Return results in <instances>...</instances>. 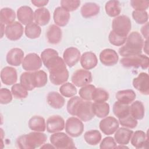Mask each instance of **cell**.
I'll list each match as a JSON object with an SVG mask.
<instances>
[{"instance_id": "cell-1", "label": "cell", "mask_w": 149, "mask_h": 149, "mask_svg": "<svg viewBox=\"0 0 149 149\" xmlns=\"http://www.w3.org/2000/svg\"><path fill=\"white\" fill-rule=\"evenodd\" d=\"M41 58L44 66L48 69L49 79L54 85L65 83L69 78V72L63 59L58 52L52 48H47L41 54Z\"/></svg>"}, {"instance_id": "cell-2", "label": "cell", "mask_w": 149, "mask_h": 149, "mask_svg": "<svg viewBox=\"0 0 149 149\" xmlns=\"http://www.w3.org/2000/svg\"><path fill=\"white\" fill-rule=\"evenodd\" d=\"M126 44L119 49V54L123 56H132L141 54L144 40L137 31L132 32L127 37Z\"/></svg>"}, {"instance_id": "cell-3", "label": "cell", "mask_w": 149, "mask_h": 149, "mask_svg": "<svg viewBox=\"0 0 149 149\" xmlns=\"http://www.w3.org/2000/svg\"><path fill=\"white\" fill-rule=\"evenodd\" d=\"M47 139L45 134L40 132H31L20 136L16 141L17 147L22 149H34L42 146Z\"/></svg>"}, {"instance_id": "cell-4", "label": "cell", "mask_w": 149, "mask_h": 149, "mask_svg": "<svg viewBox=\"0 0 149 149\" xmlns=\"http://www.w3.org/2000/svg\"><path fill=\"white\" fill-rule=\"evenodd\" d=\"M112 31L116 34L126 37L130 32L132 27L130 19L125 15H121L113 19L112 23Z\"/></svg>"}, {"instance_id": "cell-5", "label": "cell", "mask_w": 149, "mask_h": 149, "mask_svg": "<svg viewBox=\"0 0 149 149\" xmlns=\"http://www.w3.org/2000/svg\"><path fill=\"white\" fill-rule=\"evenodd\" d=\"M120 63L125 68H141L146 69L149 65V58L147 55L140 54L124 57L120 59Z\"/></svg>"}, {"instance_id": "cell-6", "label": "cell", "mask_w": 149, "mask_h": 149, "mask_svg": "<svg viewBox=\"0 0 149 149\" xmlns=\"http://www.w3.org/2000/svg\"><path fill=\"white\" fill-rule=\"evenodd\" d=\"M50 141L55 148L59 149L75 148L74 143L72 138L65 133H55L50 136Z\"/></svg>"}, {"instance_id": "cell-7", "label": "cell", "mask_w": 149, "mask_h": 149, "mask_svg": "<svg viewBox=\"0 0 149 149\" xmlns=\"http://www.w3.org/2000/svg\"><path fill=\"white\" fill-rule=\"evenodd\" d=\"M84 125L80 119L75 117L68 118L65 124L66 133L71 137H77L80 136L83 132Z\"/></svg>"}, {"instance_id": "cell-8", "label": "cell", "mask_w": 149, "mask_h": 149, "mask_svg": "<svg viewBox=\"0 0 149 149\" xmlns=\"http://www.w3.org/2000/svg\"><path fill=\"white\" fill-rule=\"evenodd\" d=\"M93 103L90 101H84L83 100L79 104L75 113L81 120L87 122L94 118L95 115L92 109Z\"/></svg>"}, {"instance_id": "cell-9", "label": "cell", "mask_w": 149, "mask_h": 149, "mask_svg": "<svg viewBox=\"0 0 149 149\" xmlns=\"http://www.w3.org/2000/svg\"><path fill=\"white\" fill-rule=\"evenodd\" d=\"M42 66V60L36 53H30L24 58L22 62V68L28 72H34Z\"/></svg>"}, {"instance_id": "cell-10", "label": "cell", "mask_w": 149, "mask_h": 149, "mask_svg": "<svg viewBox=\"0 0 149 149\" xmlns=\"http://www.w3.org/2000/svg\"><path fill=\"white\" fill-rule=\"evenodd\" d=\"M71 80L76 86L83 87L89 84L92 81V74L89 70L78 69L73 73Z\"/></svg>"}, {"instance_id": "cell-11", "label": "cell", "mask_w": 149, "mask_h": 149, "mask_svg": "<svg viewBox=\"0 0 149 149\" xmlns=\"http://www.w3.org/2000/svg\"><path fill=\"white\" fill-rule=\"evenodd\" d=\"M23 27L18 22H14L8 24L5 27V36L8 39L11 41L19 40L23 34Z\"/></svg>"}, {"instance_id": "cell-12", "label": "cell", "mask_w": 149, "mask_h": 149, "mask_svg": "<svg viewBox=\"0 0 149 149\" xmlns=\"http://www.w3.org/2000/svg\"><path fill=\"white\" fill-rule=\"evenodd\" d=\"M100 129L106 135H111L114 133L119 128L118 120L113 116H107L100 122Z\"/></svg>"}, {"instance_id": "cell-13", "label": "cell", "mask_w": 149, "mask_h": 149, "mask_svg": "<svg viewBox=\"0 0 149 149\" xmlns=\"http://www.w3.org/2000/svg\"><path fill=\"white\" fill-rule=\"evenodd\" d=\"M133 87L144 95L149 94V76L147 73L141 72L133 80Z\"/></svg>"}, {"instance_id": "cell-14", "label": "cell", "mask_w": 149, "mask_h": 149, "mask_svg": "<svg viewBox=\"0 0 149 149\" xmlns=\"http://www.w3.org/2000/svg\"><path fill=\"white\" fill-rule=\"evenodd\" d=\"M47 130L49 133H56L62 130L65 127V120L59 115H53L47 120Z\"/></svg>"}, {"instance_id": "cell-15", "label": "cell", "mask_w": 149, "mask_h": 149, "mask_svg": "<svg viewBox=\"0 0 149 149\" xmlns=\"http://www.w3.org/2000/svg\"><path fill=\"white\" fill-rule=\"evenodd\" d=\"M118 59L119 56L118 54L115 50L112 49H105L100 54V60L105 66H113L118 63Z\"/></svg>"}, {"instance_id": "cell-16", "label": "cell", "mask_w": 149, "mask_h": 149, "mask_svg": "<svg viewBox=\"0 0 149 149\" xmlns=\"http://www.w3.org/2000/svg\"><path fill=\"white\" fill-rule=\"evenodd\" d=\"M34 12L28 6H20L17 10V17L19 21L23 25H28L34 20Z\"/></svg>"}, {"instance_id": "cell-17", "label": "cell", "mask_w": 149, "mask_h": 149, "mask_svg": "<svg viewBox=\"0 0 149 149\" xmlns=\"http://www.w3.org/2000/svg\"><path fill=\"white\" fill-rule=\"evenodd\" d=\"M80 58V51L74 47L66 48L63 54V58L65 63L69 67H73L79 61Z\"/></svg>"}, {"instance_id": "cell-18", "label": "cell", "mask_w": 149, "mask_h": 149, "mask_svg": "<svg viewBox=\"0 0 149 149\" xmlns=\"http://www.w3.org/2000/svg\"><path fill=\"white\" fill-rule=\"evenodd\" d=\"M1 79L2 82L6 85L14 84L17 79L16 70L10 66L3 68L1 72Z\"/></svg>"}, {"instance_id": "cell-19", "label": "cell", "mask_w": 149, "mask_h": 149, "mask_svg": "<svg viewBox=\"0 0 149 149\" xmlns=\"http://www.w3.org/2000/svg\"><path fill=\"white\" fill-rule=\"evenodd\" d=\"M131 137V144L136 148H144L148 144V132L147 134L142 130H137Z\"/></svg>"}, {"instance_id": "cell-20", "label": "cell", "mask_w": 149, "mask_h": 149, "mask_svg": "<svg viewBox=\"0 0 149 149\" xmlns=\"http://www.w3.org/2000/svg\"><path fill=\"white\" fill-rule=\"evenodd\" d=\"M24 52L19 48L11 49L6 55V61L10 65L17 66H19L23 61Z\"/></svg>"}, {"instance_id": "cell-21", "label": "cell", "mask_w": 149, "mask_h": 149, "mask_svg": "<svg viewBox=\"0 0 149 149\" xmlns=\"http://www.w3.org/2000/svg\"><path fill=\"white\" fill-rule=\"evenodd\" d=\"M53 17L56 25L63 27L68 23L70 19V14L69 12L62 7H57L54 10Z\"/></svg>"}, {"instance_id": "cell-22", "label": "cell", "mask_w": 149, "mask_h": 149, "mask_svg": "<svg viewBox=\"0 0 149 149\" xmlns=\"http://www.w3.org/2000/svg\"><path fill=\"white\" fill-rule=\"evenodd\" d=\"M98 63V59L95 54L92 52H86L81 56L80 64L86 70L94 68Z\"/></svg>"}, {"instance_id": "cell-23", "label": "cell", "mask_w": 149, "mask_h": 149, "mask_svg": "<svg viewBox=\"0 0 149 149\" xmlns=\"http://www.w3.org/2000/svg\"><path fill=\"white\" fill-rule=\"evenodd\" d=\"M133 133V132L129 129L120 127L115 133V140L120 145H126L129 143Z\"/></svg>"}, {"instance_id": "cell-24", "label": "cell", "mask_w": 149, "mask_h": 149, "mask_svg": "<svg viewBox=\"0 0 149 149\" xmlns=\"http://www.w3.org/2000/svg\"><path fill=\"white\" fill-rule=\"evenodd\" d=\"M62 30L55 24L51 25L47 31V38L48 41L52 44H57L62 40Z\"/></svg>"}, {"instance_id": "cell-25", "label": "cell", "mask_w": 149, "mask_h": 149, "mask_svg": "<svg viewBox=\"0 0 149 149\" xmlns=\"http://www.w3.org/2000/svg\"><path fill=\"white\" fill-rule=\"evenodd\" d=\"M50 13L45 8H40L35 10L34 18L36 23L40 26L47 24L50 20Z\"/></svg>"}, {"instance_id": "cell-26", "label": "cell", "mask_w": 149, "mask_h": 149, "mask_svg": "<svg viewBox=\"0 0 149 149\" xmlns=\"http://www.w3.org/2000/svg\"><path fill=\"white\" fill-rule=\"evenodd\" d=\"M47 101L48 104L55 109H60L65 104L64 98L59 93L55 91H51L48 94Z\"/></svg>"}, {"instance_id": "cell-27", "label": "cell", "mask_w": 149, "mask_h": 149, "mask_svg": "<svg viewBox=\"0 0 149 149\" xmlns=\"http://www.w3.org/2000/svg\"><path fill=\"white\" fill-rule=\"evenodd\" d=\"M100 6L94 2H87L81 8V14L84 18L96 16L100 12Z\"/></svg>"}, {"instance_id": "cell-28", "label": "cell", "mask_w": 149, "mask_h": 149, "mask_svg": "<svg viewBox=\"0 0 149 149\" xmlns=\"http://www.w3.org/2000/svg\"><path fill=\"white\" fill-rule=\"evenodd\" d=\"M115 96L118 101L129 105L134 101L136 95L132 90H123L118 91Z\"/></svg>"}, {"instance_id": "cell-29", "label": "cell", "mask_w": 149, "mask_h": 149, "mask_svg": "<svg viewBox=\"0 0 149 149\" xmlns=\"http://www.w3.org/2000/svg\"><path fill=\"white\" fill-rule=\"evenodd\" d=\"M130 114L136 120L142 119L145 114L143 104L140 101H135L130 106Z\"/></svg>"}, {"instance_id": "cell-30", "label": "cell", "mask_w": 149, "mask_h": 149, "mask_svg": "<svg viewBox=\"0 0 149 149\" xmlns=\"http://www.w3.org/2000/svg\"><path fill=\"white\" fill-rule=\"evenodd\" d=\"M29 128L35 132H44L46 124L44 118L40 116H34L29 121Z\"/></svg>"}, {"instance_id": "cell-31", "label": "cell", "mask_w": 149, "mask_h": 149, "mask_svg": "<svg viewBox=\"0 0 149 149\" xmlns=\"http://www.w3.org/2000/svg\"><path fill=\"white\" fill-rule=\"evenodd\" d=\"M93 112L95 115L100 118H105L108 116L109 113V105L108 103L94 102L92 104Z\"/></svg>"}, {"instance_id": "cell-32", "label": "cell", "mask_w": 149, "mask_h": 149, "mask_svg": "<svg viewBox=\"0 0 149 149\" xmlns=\"http://www.w3.org/2000/svg\"><path fill=\"white\" fill-rule=\"evenodd\" d=\"M32 79L34 87L39 88L46 85L48 79L47 73L42 70L32 72Z\"/></svg>"}, {"instance_id": "cell-33", "label": "cell", "mask_w": 149, "mask_h": 149, "mask_svg": "<svg viewBox=\"0 0 149 149\" xmlns=\"http://www.w3.org/2000/svg\"><path fill=\"white\" fill-rule=\"evenodd\" d=\"M112 111L118 119H121L130 114V106L118 101L114 103Z\"/></svg>"}, {"instance_id": "cell-34", "label": "cell", "mask_w": 149, "mask_h": 149, "mask_svg": "<svg viewBox=\"0 0 149 149\" xmlns=\"http://www.w3.org/2000/svg\"><path fill=\"white\" fill-rule=\"evenodd\" d=\"M105 9L107 14L110 17H116L118 16L121 12L120 2L118 1H109L105 6Z\"/></svg>"}, {"instance_id": "cell-35", "label": "cell", "mask_w": 149, "mask_h": 149, "mask_svg": "<svg viewBox=\"0 0 149 149\" xmlns=\"http://www.w3.org/2000/svg\"><path fill=\"white\" fill-rule=\"evenodd\" d=\"M16 18L15 11L11 8H4L0 12V20L1 23L3 24H9L13 22Z\"/></svg>"}, {"instance_id": "cell-36", "label": "cell", "mask_w": 149, "mask_h": 149, "mask_svg": "<svg viewBox=\"0 0 149 149\" xmlns=\"http://www.w3.org/2000/svg\"><path fill=\"white\" fill-rule=\"evenodd\" d=\"M84 138L87 144L91 146H95L101 141V134L97 130H91L84 133Z\"/></svg>"}, {"instance_id": "cell-37", "label": "cell", "mask_w": 149, "mask_h": 149, "mask_svg": "<svg viewBox=\"0 0 149 149\" xmlns=\"http://www.w3.org/2000/svg\"><path fill=\"white\" fill-rule=\"evenodd\" d=\"M24 33L27 37L30 39H35L40 37L41 29L39 25L36 23H31L26 26Z\"/></svg>"}, {"instance_id": "cell-38", "label": "cell", "mask_w": 149, "mask_h": 149, "mask_svg": "<svg viewBox=\"0 0 149 149\" xmlns=\"http://www.w3.org/2000/svg\"><path fill=\"white\" fill-rule=\"evenodd\" d=\"M20 83L27 90L31 91L35 87H34L33 79H32V72H23L20 77Z\"/></svg>"}, {"instance_id": "cell-39", "label": "cell", "mask_w": 149, "mask_h": 149, "mask_svg": "<svg viewBox=\"0 0 149 149\" xmlns=\"http://www.w3.org/2000/svg\"><path fill=\"white\" fill-rule=\"evenodd\" d=\"M61 95L65 97H72L77 94V89L74 85L70 83H65L59 88Z\"/></svg>"}, {"instance_id": "cell-40", "label": "cell", "mask_w": 149, "mask_h": 149, "mask_svg": "<svg viewBox=\"0 0 149 149\" xmlns=\"http://www.w3.org/2000/svg\"><path fill=\"white\" fill-rule=\"evenodd\" d=\"M11 92L14 98L17 99L25 98L28 95L27 90L20 84H14L11 88Z\"/></svg>"}, {"instance_id": "cell-41", "label": "cell", "mask_w": 149, "mask_h": 149, "mask_svg": "<svg viewBox=\"0 0 149 149\" xmlns=\"http://www.w3.org/2000/svg\"><path fill=\"white\" fill-rule=\"evenodd\" d=\"M109 98L108 93L101 88H95L92 95V100L95 102H103L107 101Z\"/></svg>"}, {"instance_id": "cell-42", "label": "cell", "mask_w": 149, "mask_h": 149, "mask_svg": "<svg viewBox=\"0 0 149 149\" xmlns=\"http://www.w3.org/2000/svg\"><path fill=\"white\" fill-rule=\"evenodd\" d=\"M95 88V87L92 84H87L81 87L79 91V95L84 100L91 101L92 100V95Z\"/></svg>"}, {"instance_id": "cell-43", "label": "cell", "mask_w": 149, "mask_h": 149, "mask_svg": "<svg viewBox=\"0 0 149 149\" xmlns=\"http://www.w3.org/2000/svg\"><path fill=\"white\" fill-rule=\"evenodd\" d=\"M83 99L80 97L75 96L71 98L67 104V111L69 113L73 116H75L76 110Z\"/></svg>"}, {"instance_id": "cell-44", "label": "cell", "mask_w": 149, "mask_h": 149, "mask_svg": "<svg viewBox=\"0 0 149 149\" xmlns=\"http://www.w3.org/2000/svg\"><path fill=\"white\" fill-rule=\"evenodd\" d=\"M132 17L134 21L140 24L147 23L148 19V13L146 10H134L132 12Z\"/></svg>"}, {"instance_id": "cell-45", "label": "cell", "mask_w": 149, "mask_h": 149, "mask_svg": "<svg viewBox=\"0 0 149 149\" xmlns=\"http://www.w3.org/2000/svg\"><path fill=\"white\" fill-rule=\"evenodd\" d=\"M61 7L68 12H72L76 10L80 5V1L78 0H62Z\"/></svg>"}, {"instance_id": "cell-46", "label": "cell", "mask_w": 149, "mask_h": 149, "mask_svg": "<svg viewBox=\"0 0 149 149\" xmlns=\"http://www.w3.org/2000/svg\"><path fill=\"white\" fill-rule=\"evenodd\" d=\"M126 37H123L116 34L112 30L110 32L108 37L110 43L115 46H121L123 45L126 40Z\"/></svg>"}, {"instance_id": "cell-47", "label": "cell", "mask_w": 149, "mask_h": 149, "mask_svg": "<svg viewBox=\"0 0 149 149\" xmlns=\"http://www.w3.org/2000/svg\"><path fill=\"white\" fill-rule=\"evenodd\" d=\"M119 121L122 126L130 129L135 128L137 125V120L134 119L130 114L123 118L119 119Z\"/></svg>"}, {"instance_id": "cell-48", "label": "cell", "mask_w": 149, "mask_h": 149, "mask_svg": "<svg viewBox=\"0 0 149 149\" xmlns=\"http://www.w3.org/2000/svg\"><path fill=\"white\" fill-rule=\"evenodd\" d=\"M12 100V95L10 90L6 88H2L0 90V103L7 104Z\"/></svg>"}, {"instance_id": "cell-49", "label": "cell", "mask_w": 149, "mask_h": 149, "mask_svg": "<svg viewBox=\"0 0 149 149\" xmlns=\"http://www.w3.org/2000/svg\"><path fill=\"white\" fill-rule=\"evenodd\" d=\"M130 5L135 10H146L149 6L148 1H140V0H132L130 1Z\"/></svg>"}, {"instance_id": "cell-50", "label": "cell", "mask_w": 149, "mask_h": 149, "mask_svg": "<svg viewBox=\"0 0 149 149\" xmlns=\"http://www.w3.org/2000/svg\"><path fill=\"white\" fill-rule=\"evenodd\" d=\"M116 147L115 139L112 137H105L101 141L100 148L101 149H112Z\"/></svg>"}, {"instance_id": "cell-51", "label": "cell", "mask_w": 149, "mask_h": 149, "mask_svg": "<svg viewBox=\"0 0 149 149\" xmlns=\"http://www.w3.org/2000/svg\"><path fill=\"white\" fill-rule=\"evenodd\" d=\"M48 0H32L31 3L37 7H41L45 6L48 3Z\"/></svg>"}, {"instance_id": "cell-52", "label": "cell", "mask_w": 149, "mask_h": 149, "mask_svg": "<svg viewBox=\"0 0 149 149\" xmlns=\"http://www.w3.org/2000/svg\"><path fill=\"white\" fill-rule=\"evenodd\" d=\"M141 33L146 40L148 38V23H146L141 29Z\"/></svg>"}, {"instance_id": "cell-53", "label": "cell", "mask_w": 149, "mask_h": 149, "mask_svg": "<svg viewBox=\"0 0 149 149\" xmlns=\"http://www.w3.org/2000/svg\"><path fill=\"white\" fill-rule=\"evenodd\" d=\"M144 47V51L146 53L147 55L148 54V40H146L145 41H144V44L143 45Z\"/></svg>"}, {"instance_id": "cell-54", "label": "cell", "mask_w": 149, "mask_h": 149, "mask_svg": "<svg viewBox=\"0 0 149 149\" xmlns=\"http://www.w3.org/2000/svg\"><path fill=\"white\" fill-rule=\"evenodd\" d=\"M55 148L54 147V146L52 144H44V146H42L41 147V148Z\"/></svg>"}, {"instance_id": "cell-55", "label": "cell", "mask_w": 149, "mask_h": 149, "mask_svg": "<svg viewBox=\"0 0 149 149\" xmlns=\"http://www.w3.org/2000/svg\"><path fill=\"white\" fill-rule=\"evenodd\" d=\"M4 25H5V24H2V23H1V37H3V33H4V32L3 31V30L5 29V28H3Z\"/></svg>"}]
</instances>
